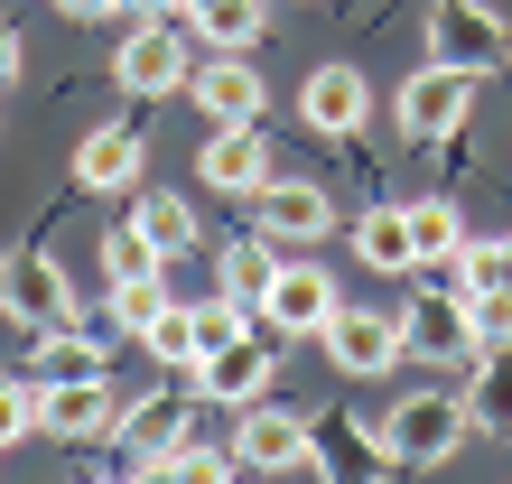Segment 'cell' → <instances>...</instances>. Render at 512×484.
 <instances>
[{"instance_id": "cell-1", "label": "cell", "mask_w": 512, "mask_h": 484, "mask_svg": "<svg viewBox=\"0 0 512 484\" xmlns=\"http://www.w3.org/2000/svg\"><path fill=\"white\" fill-rule=\"evenodd\" d=\"M466 401H447V391H410L401 410H382V447H391V466H447L466 447Z\"/></svg>"}, {"instance_id": "cell-2", "label": "cell", "mask_w": 512, "mask_h": 484, "mask_svg": "<svg viewBox=\"0 0 512 484\" xmlns=\"http://www.w3.org/2000/svg\"><path fill=\"white\" fill-rule=\"evenodd\" d=\"M308 466H317L326 484H382V475H391L382 419H345V410L308 419Z\"/></svg>"}, {"instance_id": "cell-3", "label": "cell", "mask_w": 512, "mask_h": 484, "mask_svg": "<svg viewBox=\"0 0 512 484\" xmlns=\"http://www.w3.org/2000/svg\"><path fill=\"white\" fill-rule=\"evenodd\" d=\"M0 308L28 336H56V326H75V280L47 252H19V261H0Z\"/></svg>"}, {"instance_id": "cell-4", "label": "cell", "mask_w": 512, "mask_h": 484, "mask_svg": "<svg viewBox=\"0 0 512 484\" xmlns=\"http://www.w3.org/2000/svg\"><path fill=\"white\" fill-rule=\"evenodd\" d=\"M429 47H438V66L494 75L512 56V28H503V10H485V0H438L429 10Z\"/></svg>"}, {"instance_id": "cell-5", "label": "cell", "mask_w": 512, "mask_h": 484, "mask_svg": "<svg viewBox=\"0 0 512 484\" xmlns=\"http://www.w3.org/2000/svg\"><path fill=\"white\" fill-rule=\"evenodd\" d=\"M28 391H38V382H28ZM38 429H56V438H122V391H112V373L47 382L38 391Z\"/></svg>"}, {"instance_id": "cell-6", "label": "cell", "mask_w": 512, "mask_h": 484, "mask_svg": "<svg viewBox=\"0 0 512 484\" xmlns=\"http://www.w3.org/2000/svg\"><path fill=\"white\" fill-rule=\"evenodd\" d=\"M252 224L270 242H326L336 233V196H326L317 177H270V187L252 196Z\"/></svg>"}, {"instance_id": "cell-7", "label": "cell", "mask_w": 512, "mask_h": 484, "mask_svg": "<svg viewBox=\"0 0 512 484\" xmlns=\"http://www.w3.org/2000/svg\"><path fill=\"white\" fill-rule=\"evenodd\" d=\"M466 112H475V75H466V66H419V75L401 84V131H410V140H447Z\"/></svg>"}, {"instance_id": "cell-8", "label": "cell", "mask_w": 512, "mask_h": 484, "mask_svg": "<svg viewBox=\"0 0 512 484\" xmlns=\"http://www.w3.org/2000/svg\"><path fill=\"white\" fill-rule=\"evenodd\" d=\"M336 280L326 270H308V261H280V280H270V298H261V326H280V336H326L336 326Z\"/></svg>"}, {"instance_id": "cell-9", "label": "cell", "mask_w": 512, "mask_h": 484, "mask_svg": "<svg viewBox=\"0 0 512 484\" xmlns=\"http://www.w3.org/2000/svg\"><path fill=\"white\" fill-rule=\"evenodd\" d=\"M112 75H122V94H177V84H187L196 66H187V47H177V28L168 19H140L131 38H122V56H112Z\"/></svg>"}, {"instance_id": "cell-10", "label": "cell", "mask_w": 512, "mask_h": 484, "mask_svg": "<svg viewBox=\"0 0 512 484\" xmlns=\"http://www.w3.org/2000/svg\"><path fill=\"white\" fill-rule=\"evenodd\" d=\"M401 345H410L419 363H457V354H475L466 298H457V289H419L410 308H401Z\"/></svg>"}, {"instance_id": "cell-11", "label": "cell", "mask_w": 512, "mask_h": 484, "mask_svg": "<svg viewBox=\"0 0 512 484\" xmlns=\"http://www.w3.org/2000/svg\"><path fill=\"white\" fill-rule=\"evenodd\" d=\"M196 401H224V410H252V401H270V345H252V326L233 345H215L196 363Z\"/></svg>"}, {"instance_id": "cell-12", "label": "cell", "mask_w": 512, "mask_h": 484, "mask_svg": "<svg viewBox=\"0 0 512 484\" xmlns=\"http://www.w3.org/2000/svg\"><path fill=\"white\" fill-rule=\"evenodd\" d=\"M326 354H336L354 382H373V373H391L410 345H401V317H382V308H336V326H326Z\"/></svg>"}, {"instance_id": "cell-13", "label": "cell", "mask_w": 512, "mask_h": 484, "mask_svg": "<svg viewBox=\"0 0 512 484\" xmlns=\"http://www.w3.org/2000/svg\"><path fill=\"white\" fill-rule=\"evenodd\" d=\"M233 457H243L252 475H289V466H308V419L252 401V410H243V429H233Z\"/></svg>"}, {"instance_id": "cell-14", "label": "cell", "mask_w": 512, "mask_h": 484, "mask_svg": "<svg viewBox=\"0 0 512 484\" xmlns=\"http://www.w3.org/2000/svg\"><path fill=\"white\" fill-rule=\"evenodd\" d=\"M270 140H261V121H224L215 140H205V187H224V196H261L270 187Z\"/></svg>"}, {"instance_id": "cell-15", "label": "cell", "mask_w": 512, "mask_h": 484, "mask_svg": "<svg viewBox=\"0 0 512 484\" xmlns=\"http://www.w3.org/2000/svg\"><path fill=\"white\" fill-rule=\"evenodd\" d=\"M187 94H196L205 121H261V75H252V56H215V66H196Z\"/></svg>"}, {"instance_id": "cell-16", "label": "cell", "mask_w": 512, "mask_h": 484, "mask_svg": "<svg viewBox=\"0 0 512 484\" xmlns=\"http://www.w3.org/2000/svg\"><path fill=\"white\" fill-rule=\"evenodd\" d=\"M122 438L140 447V457H177V447L196 438V401L187 391H149V401L122 410Z\"/></svg>"}, {"instance_id": "cell-17", "label": "cell", "mask_w": 512, "mask_h": 484, "mask_svg": "<svg viewBox=\"0 0 512 484\" xmlns=\"http://www.w3.org/2000/svg\"><path fill=\"white\" fill-rule=\"evenodd\" d=\"M298 112H308V131H354V121L373 112V84L354 66H317L308 84H298Z\"/></svg>"}, {"instance_id": "cell-18", "label": "cell", "mask_w": 512, "mask_h": 484, "mask_svg": "<svg viewBox=\"0 0 512 484\" xmlns=\"http://www.w3.org/2000/svg\"><path fill=\"white\" fill-rule=\"evenodd\" d=\"M75 187H94V196L140 187V131H131V121H112V131H94L75 149Z\"/></svg>"}, {"instance_id": "cell-19", "label": "cell", "mask_w": 512, "mask_h": 484, "mask_svg": "<svg viewBox=\"0 0 512 484\" xmlns=\"http://www.w3.org/2000/svg\"><path fill=\"white\" fill-rule=\"evenodd\" d=\"M177 19H196L205 38H215L224 56L261 47V0H177Z\"/></svg>"}, {"instance_id": "cell-20", "label": "cell", "mask_w": 512, "mask_h": 484, "mask_svg": "<svg viewBox=\"0 0 512 484\" xmlns=\"http://www.w3.org/2000/svg\"><path fill=\"white\" fill-rule=\"evenodd\" d=\"M401 215H410V270L466 252V224H457V205H447V196H419V205H401Z\"/></svg>"}, {"instance_id": "cell-21", "label": "cell", "mask_w": 512, "mask_h": 484, "mask_svg": "<svg viewBox=\"0 0 512 484\" xmlns=\"http://www.w3.org/2000/svg\"><path fill=\"white\" fill-rule=\"evenodd\" d=\"M103 308H112V326H122V336H149V326L177 308V289H168V270H149V280H112Z\"/></svg>"}, {"instance_id": "cell-22", "label": "cell", "mask_w": 512, "mask_h": 484, "mask_svg": "<svg viewBox=\"0 0 512 484\" xmlns=\"http://www.w3.org/2000/svg\"><path fill=\"white\" fill-rule=\"evenodd\" d=\"M270 280H280V252H270V242H233V252H224V298H233L243 317H261Z\"/></svg>"}, {"instance_id": "cell-23", "label": "cell", "mask_w": 512, "mask_h": 484, "mask_svg": "<svg viewBox=\"0 0 512 484\" xmlns=\"http://www.w3.org/2000/svg\"><path fill=\"white\" fill-rule=\"evenodd\" d=\"M466 419H485V429L512 438V345L475 363V382H466Z\"/></svg>"}, {"instance_id": "cell-24", "label": "cell", "mask_w": 512, "mask_h": 484, "mask_svg": "<svg viewBox=\"0 0 512 484\" xmlns=\"http://www.w3.org/2000/svg\"><path fill=\"white\" fill-rule=\"evenodd\" d=\"M84 373H103V354L75 336V326H56V336H38V363H28V382H84Z\"/></svg>"}, {"instance_id": "cell-25", "label": "cell", "mask_w": 512, "mask_h": 484, "mask_svg": "<svg viewBox=\"0 0 512 484\" xmlns=\"http://www.w3.org/2000/svg\"><path fill=\"white\" fill-rule=\"evenodd\" d=\"M354 252H364L373 270H410V215L401 205H373V215L354 224Z\"/></svg>"}, {"instance_id": "cell-26", "label": "cell", "mask_w": 512, "mask_h": 484, "mask_svg": "<svg viewBox=\"0 0 512 484\" xmlns=\"http://www.w3.org/2000/svg\"><path fill=\"white\" fill-rule=\"evenodd\" d=\"M149 270H168L159 242H149L140 224H112V233H103V280H149Z\"/></svg>"}, {"instance_id": "cell-27", "label": "cell", "mask_w": 512, "mask_h": 484, "mask_svg": "<svg viewBox=\"0 0 512 484\" xmlns=\"http://www.w3.org/2000/svg\"><path fill=\"white\" fill-rule=\"evenodd\" d=\"M149 242H159V261H177V252H187V242H196V215H187V205H177V196H140V215H131Z\"/></svg>"}, {"instance_id": "cell-28", "label": "cell", "mask_w": 512, "mask_h": 484, "mask_svg": "<svg viewBox=\"0 0 512 484\" xmlns=\"http://www.w3.org/2000/svg\"><path fill=\"white\" fill-rule=\"evenodd\" d=\"M466 298H512V233L466 242Z\"/></svg>"}, {"instance_id": "cell-29", "label": "cell", "mask_w": 512, "mask_h": 484, "mask_svg": "<svg viewBox=\"0 0 512 484\" xmlns=\"http://www.w3.org/2000/svg\"><path fill=\"white\" fill-rule=\"evenodd\" d=\"M168 466V484H233V475H243V457H233V447H177V457H159Z\"/></svg>"}, {"instance_id": "cell-30", "label": "cell", "mask_w": 512, "mask_h": 484, "mask_svg": "<svg viewBox=\"0 0 512 484\" xmlns=\"http://www.w3.org/2000/svg\"><path fill=\"white\" fill-rule=\"evenodd\" d=\"M187 317H196V363H205V354H215V345H233V336H243V326H252V317H243V308H233V298H224V289H215V298H205V308H187Z\"/></svg>"}, {"instance_id": "cell-31", "label": "cell", "mask_w": 512, "mask_h": 484, "mask_svg": "<svg viewBox=\"0 0 512 484\" xmlns=\"http://www.w3.org/2000/svg\"><path fill=\"white\" fill-rule=\"evenodd\" d=\"M140 345H149V354H159V363H196V317H187V308H168V317H159V326H149V336H140Z\"/></svg>"}, {"instance_id": "cell-32", "label": "cell", "mask_w": 512, "mask_h": 484, "mask_svg": "<svg viewBox=\"0 0 512 484\" xmlns=\"http://www.w3.org/2000/svg\"><path fill=\"white\" fill-rule=\"evenodd\" d=\"M28 419H38V391L0 373V447H19V438H28Z\"/></svg>"}, {"instance_id": "cell-33", "label": "cell", "mask_w": 512, "mask_h": 484, "mask_svg": "<svg viewBox=\"0 0 512 484\" xmlns=\"http://www.w3.org/2000/svg\"><path fill=\"white\" fill-rule=\"evenodd\" d=\"M466 317H475V345H485V354L512 345V298H466Z\"/></svg>"}, {"instance_id": "cell-34", "label": "cell", "mask_w": 512, "mask_h": 484, "mask_svg": "<svg viewBox=\"0 0 512 484\" xmlns=\"http://www.w3.org/2000/svg\"><path fill=\"white\" fill-rule=\"evenodd\" d=\"M19 66H28V38H19V28H10V19H0V84H10Z\"/></svg>"}, {"instance_id": "cell-35", "label": "cell", "mask_w": 512, "mask_h": 484, "mask_svg": "<svg viewBox=\"0 0 512 484\" xmlns=\"http://www.w3.org/2000/svg\"><path fill=\"white\" fill-rule=\"evenodd\" d=\"M56 10H66V19H112L122 0H56Z\"/></svg>"}, {"instance_id": "cell-36", "label": "cell", "mask_w": 512, "mask_h": 484, "mask_svg": "<svg viewBox=\"0 0 512 484\" xmlns=\"http://www.w3.org/2000/svg\"><path fill=\"white\" fill-rule=\"evenodd\" d=\"M103 484H112V475H103Z\"/></svg>"}]
</instances>
